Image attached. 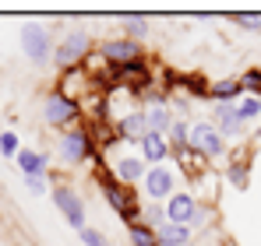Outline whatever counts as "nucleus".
<instances>
[{"label":"nucleus","mask_w":261,"mask_h":246,"mask_svg":"<svg viewBox=\"0 0 261 246\" xmlns=\"http://www.w3.org/2000/svg\"><path fill=\"white\" fill-rule=\"evenodd\" d=\"M258 116H261V99L258 95H244V99L237 102V120H240V127L258 120Z\"/></svg>","instance_id":"a211bd4d"},{"label":"nucleus","mask_w":261,"mask_h":246,"mask_svg":"<svg viewBox=\"0 0 261 246\" xmlns=\"http://www.w3.org/2000/svg\"><path fill=\"white\" fill-rule=\"evenodd\" d=\"M148 134V123H145V109H130L120 116L117 123V137H124V141H138L141 144V137Z\"/></svg>","instance_id":"f8f14e48"},{"label":"nucleus","mask_w":261,"mask_h":246,"mask_svg":"<svg viewBox=\"0 0 261 246\" xmlns=\"http://www.w3.org/2000/svg\"><path fill=\"white\" fill-rule=\"evenodd\" d=\"M155 239H159V246H191V229L176 225V222H163L155 229Z\"/></svg>","instance_id":"dca6fc26"},{"label":"nucleus","mask_w":261,"mask_h":246,"mask_svg":"<svg viewBox=\"0 0 261 246\" xmlns=\"http://www.w3.org/2000/svg\"><path fill=\"white\" fill-rule=\"evenodd\" d=\"M237 21H240V25H244L247 32H258V28H261V25H258V18H254V14H240Z\"/></svg>","instance_id":"cd10ccee"},{"label":"nucleus","mask_w":261,"mask_h":246,"mask_svg":"<svg viewBox=\"0 0 261 246\" xmlns=\"http://www.w3.org/2000/svg\"><path fill=\"white\" fill-rule=\"evenodd\" d=\"M208 95H212L216 102H229V99L240 95V81H233V78H226V81H212V84H208Z\"/></svg>","instance_id":"aec40b11"},{"label":"nucleus","mask_w":261,"mask_h":246,"mask_svg":"<svg viewBox=\"0 0 261 246\" xmlns=\"http://www.w3.org/2000/svg\"><path fill=\"white\" fill-rule=\"evenodd\" d=\"M145 159L141 155H120L117 162H113V176H117V183H124V187H134L138 179H145Z\"/></svg>","instance_id":"9d476101"},{"label":"nucleus","mask_w":261,"mask_h":246,"mask_svg":"<svg viewBox=\"0 0 261 246\" xmlns=\"http://www.w3.org/2000/svg\"><path fill=\"white\" fill-rule=\"evenodd\" d=\"M88 46H92V39H88V32H71L67 39L60 42L57 49H53V60H57V67H64V71H71V67H78L82 60L88 56Z\"/></svg>","instance_id":"f03ea898"},{"label":"nucleus","mask_w":261,"mask_h":246,"mask_svg":"<svg viewBox=\"0 0 261 246\" xmlns=\"http://www.w3.org/2000/svg\"><path fill=\"white\" fill-rule=\"evenodd\" d=\"M82 243H85V246H110V243H106V236L95 232V229H82Z\"/></svg>","instance_id":"393cba45"},{"label":"nucleus","mask_w":261,"mask_h":246,"mask_svg":"<svg viewBox=\"0 0 261 246\" xmlns=\"http://www.w3.org/2000/svg\"><path fill=\"white\" fill-rule=\"evenodd\" d=\"M173 109H170V106H166V102H163V99H159V102H152V106H148V109H145V123H148V134H163V137H166V134H170V127H173Z\"/></svg>","instance_id":"ddd939ff"},{"label":"nucleus","mask_w":261,"mask_h":246,"mask_svg":"<svg viewBox=\"0 0 261 246\" xmlns=\"http://www.w3.org/2000/svg\"><path fill=\"white\" fill-rule=\"evenodd\" d=\"M198 207H201V204H198L194 194H173L170 204H166V222H176V225H187V229H191Z\"/></svg>","instance_id":"1a4fd4ad"},{"label":"nucleus","mask_w":261,"mask_h":246,"mask_svg":"<svg viewBox=\"0 0 261 246\" xmlns=\"http://www.w3.org/2000/svg\"><path fill=\"white\" fill-rule=\"evenodd\" d=\"M124 32H127V39H145L148 36V18H141V14H127L124 18Z\"/></svg>","instance_id":"412c9836"},{"label":"nucleus","mask_w":261,"mask_h":246,"mask_svg":"<svg viewBox=\"0 0 261 246\" xmlns=\"http://www.w3.org/2000/svg\"><path fill=\"white\" fill-rule=\"evenodd\" d=\"M229 179H233V187H240V190H247V169H229Z\"/></svg>","instance_id":"bb28decb"},{"label":"nucleus","mask_w":261,"mask_h":246,"mask_svg":"<svg viewBox=\"0 0 261 246\" xmlns=\"http://www.w3.org/2000/svg\"><path fill=\"white\" fill-rule=\"evenodd\" d=\"M43 120L49 123V127H67V123H74L78 120V99L53 91V95L46 99V106H43Z\"/></svg>","instance_id":"20e7f679"},{"label":"nucleus","mask_w":261,"mask_h":246,"mask_svg":"<svg viewBox=\"0 0 261 246\" xmlns=\"http://www.w3.org/2000/svg\"><path fill=\"white\" fill-rule=\"evenodd\" d=\"M166 155H170V141L163 134H145L141 137V159H145V165H163Z\"/></svg>","instance_id":"4468645a"},{"label":"nucleus","mask_w":261,"mask_h":246,"mask_svg":"<svg viewBox=\"0 0 261 246\" xmlns=\"http://www.w3.org/2000/svg\"><path fill=\"white\" fill-rule=\"evenodd\" d=\"M57 148H60V162H64V165H78V162H85L88 155H92L85 130H64Z\"/></svg>","instance_id":"423d86ee"},{"label":"nucleus","mask_w":261,"mask_h":246,"mask_svg":"<svg viewBox=\"0 0 261 246\" xmlns=\"http://www.w3.org/2000/svg\"><path fill=\"white\" fill-rule=\"evenodd\" d=\"M240 81V91H247V95H258L261 99V71H244V78H237Z\"/></svg>","instance_id":"4be33fe9"},{"label":"nucleus","mask_w":261,"mask_h":246,"mask_svg":"<svg viewBox=\"0 0 261 246\" xmlns=\"http://www.w3.org/2000/svg\"><path fill=\"white\" fill-rule=\"evenodd\" d=\"M18 169L25 172V176H46V169H49V155L46 151H32V148H18Z\"/></svg>","instance_id":"2eb2a0df"},{"label":"nucleus","mask_w":261,"mask_h":246,"mask_svg":"<svg viewBox=\"0 0 261 246\" xmlns=\"http://www.w3.org/2000/svg\"><path fill=\"white\" fill-rule=\"evenodd\" d=\"M166 137H170V151H184V148L191 144V130H187V120H184V116H176Z\"/></svg>","instance_id":"f3484780"},{"label":"nucleus","mask_w":261,"mask_h":246,"mask_svg":"<svg viewBox=\"0 0 261 246\" xmlns=\"http://www.w3.org/2000/svg\"><path fill=\"white\" fill-rule=\"evenodd\" d=\"M0 155H4V159H14V155H18V134H14V130H4V134H0Z\"/></svg>","instance_id":"5701e85b"},{"label":"nucleus","mask_w":261,"mask_h":246,"mask_svg":"<svg viewBox=\"0 0 261 246\" xmlns=\"http://www.w3.org/2000/svg\"><path fill=\"white\" fill-rule=\"evenodd\" d=\"M163 222H166V207H163V204H155V201H152V204L145 207V225H152V229H159Z\"/></svg>","instance_id":"b1692460"},{"label":"nucleus","mask_w":261,"mask_h":246,"mask_svg":"<svg viewBox=\"0 0 261 246\" xmlns=\"http://www.w3.org/2000/svg\"><path fill=\"white\" fill-rule=\"evenodd\" d=\"M53 204L60 207V214L67 218L71 229H85V201L71 187H53Z\"/></svg>","instance_id":"39448f33"},{"label":"nucleus","mask_w":261,"mask_h":246,"mask_svg":"<svg viewBox=\"0 0 261 246\" xmlns=\"http://www.w3.org/2000/svg\"><path fill=\"white\" fill-rule=\"evenodd\" d=\"M127 236L134 246H159V239H155V229L152 225H145V222H134V225H127Z\"/></svg>","instance_id":"6ab92c4d"},{"label":"nucleus","mask_w":261,"mask_h":246,"mask_svg":"<svg viewBox=\"0 0 261 246\" xmlns=\"http://www.w3.org/2000/svg\"><path fill=\"white\" fill-rule=\"evenodd\" d=\"M21 49H25V56L36 67H43V64L53 60V39H49V32H46L43 25H36V21L21 25Z\"/></svg>","instance_id":"f257e3e1"},{"label":"nucleus","mask_w":261,"mask_h":246,"mask_svg":"<svg viewBox=\"0 0 261 246\" xmlns=\"http://www.w3.org/2000/svg\"><path fill=\"white\" fill-rule=\"evenodd\" d=\"M99 53H102V60L113 64V67H124V64L141 60V46H138L134 39H127V36H124V39H106Z\"/></svg>","instance_id":"0eeeda50"},{"label":"nucleus","mask_w":261,"mask_h":246,"mask_svg":"<svg viewBox=\"0 0 261 246\" xmlns=\"http://www.w3.org/2000/svg\"><path fill=\"white\" fill-rule=\"evenodd\" d=\"M25 183H29V190H32V194H46V190H49L46 176H25Z\"/></svg>","instance_id":"a878e982"},{"label":"nucleus","mask_w":261,"mask_h":246,"mask_svg":"<svg viewBox=\"0 0 261 246\" xmlns=\"http://www.w3.org/2000/svg\"><path fill=\"white\" fill-rule=\"evenodd\" d=\"M191 148H194L198 155H205V159H216V155L226 151V137H222L208 120H201V123L191 127Z\"/></svg>","instance_id":"7ed1b4c3"},{"label":"nucleus","mask_w":261,"mask_h":246,"mask_svg":"<svg viewBox=\"0 0 261 246\" xmlns=\"http://www.w3.org/2000/svg\"><path fill=\"white\" fill-rule=\"evenodd\" d=\"M222 137H240L244 134V127L237 120V102H216V120H212Z\"/></svg>","instance_id":"9b49d317"},{"label":"nucleus","mask_w":261,"mask_h":246,"mask_svg":"<svg viewBox=\"0 0 261 246\" xmlns=\"http://www.w3.org/2000/svg\"><path fill=\"white\" fill-rule=\"evenodd\" d=\"M141 183H145V194L159 204L163 197H173V183H176V179H173V172H170L166 165H152V169L145 172Z\"/></svg>","instance_id":"6e6552de"}]
</instances>
